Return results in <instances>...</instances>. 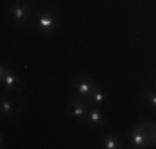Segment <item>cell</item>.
<instances>
[{"label": "cell", "mask_w": 156, "mask_h": 149, "mask_svg": "<svg viewBox=\"0 0 156 149\" xmlns=\"http://www.w3.org/2000/svg\"><path fill=\"white\" fill-rule=\"evenodd\" d=\"M101 144L105 149H118L121 147V141L118 136H115V134H108V136H105L101 139Z\"/></svg>", "instance_id": "9c48e42d"}, {"label": "cell", "mask_w": 156, "mask_h": 149, "mask_svg": "<svg viewBox=\"0 0 156 149\" xmlns=\"http://www.w3.org/2000/svg\"><path fill=\"white\" fill-rule=\"evenodd\" d=\"M154 147H156V123H154Z\"/></svg>", "instance_id": "7c38bea8"}, {"label": "cell", "mask_w": 156, "mask_h": 149, "mask_svg": "<svg viewBox=\"0 0 156 149\" xmlns=\"http://www.w3.org/2000/svg\"><path fill=\"white\" fill-rule=\"evenodd\" d=\"M32 15L33 13H32V2L30 0H15L10 5V18H12V22L17 27L25 25Z\"/></svg>", "instance_id": "6da1fadb"}, {"label": "cell", "mask_w": 156, "mask_h": 149, "mask_svg": "<svg viewBox=\"0 0 156 149\" xmlns=\"http://www.w3.org/2000/svg\"><path fill=\"white\" fill-rule=\"evenodd\" d=\"M88 123L93 126H103L105 124V118H103V113L101 109H100V106H95V104H91L90 106V111H88Z\"/></svg>", "instance_id": "52a82bcc"}, {"label": "cell", "mask_w": 156, "mask_h": 149, "mask_svg": "<svg viewBox=\"0 0 156 149\" xmlns=\"http://www.w3.org/2000/svg\"><path fill=\"white\" fill-rule=\"evenodd\" d=\"M106 98H108V93L105 91V89H101L96 85V88L93 89V93L90 95V98H88V101L91 104H95V106H101L103 103L106 101Z\"/></svg>", "instance_id": "ba28073f"}, {"label": "cell", "mask_w": 156, "mask_h": 149, "mask_svg": "<svg viewBox=\"0 0 156 149\" xmlns=\"http://www.w3.org/2000/svg\"><path fill=\"white\" fill-rule=\"evenodd\" d=\"M144 96H146V99L150 101L151 106L156 109V91H154V89H148V91L144 93Z\"/></svg>", "instance_id": "8fae6325"}, {"label": "cell", "mask_w": 156, "mask_h": 149, "mask_svg": "<svg viewBox=\"0 0 156 149\" xmlns=\"http://www.w3.org/2000/svg\"><path fill=\"white\" fill-rule=\"evenodd\" d=\"M58 20L53 12H40L35 15V27L42 33H50L57 28Z\"/></svg>", "instance_id": "7a4b0ae2"}, {"label": "cell", "mask_w": 156, "mask_h": 149, "mask_svg": "<svg viewBox=\"0 0 156 149\" xmlns=\"http://www.w3.org/2000/svg\"><path fill=\"white\" fill-rule=\"evenodd\" d=\"M73 86H75L78 96H81V98H90V95L93 93V89L96 88V83L93 80H91L88 74H78L75 78V81H73Z\"/></svg>", "instance_id": "3957f363"}, {"label": "cell", "mask_w": 156, "mask_h": 149, "mask_svg": "<svg viewBox=\"0 0 156 149\" xmlns=\"http://www.w3.org/2000/svg\"><path fill=\"white\" fill-rule=\"evenodd\" d=\"M91 103L88 101L87 98H81V96H75V98L70 101V108H72V116L76 118L78 121L81 119H87L88 116V111H90Z\"/></svg>", "instance_id": "5b68a950"}, {"label": "cell", "mask_w": 156, "mask_h": 149, "mask_svg": "<svg viewBox=\"0 0 156 149\" xmlns=\"http://www.w3.org/2000/svg\"><path fill=\"white\" fill-rule=\"evenodd\" d=\"M0 81H2V85L7 88V91H10V95H13V93H17V88L20 86V78L17 76V73L13 71V70H9V71L5 73V76L0 78Z\"/></svg>", "instance_id": "8992f818"}, {"label": "cell", "mask_w": 156, "mask_h": 149, "mask_svg": "<svg viewBox=\"0 0 156 149\" xmlns=\"http://www.w3.org/2000/svg\"><path fill=\"white\" fill-rule=\"evenodd\" d=\"M0 109H2V114L3 116H7V114H13L15 113V104H13V101L12 99H9L7 98V96H3V99H2V108H0Z\"/></svg>", "instance_id": "30bf717a"}, {"label": "cell", "mask_w": 156, "mask_h": 149, "mask_svg": "<svg viewBox=\"0 0 156 149\" xmlns=\"http://www.w3.org/2000/svg\"><path fill=\"white\" fill-rule=\"evenodd\" d=\"M129 144H131V147H136V149L153 147V143H151V139L146 136V133L143 131V128L140 126V123L135 126V128L129 129Z\"/></svg>", "instance_id": "277c9868"}]
</instances>
